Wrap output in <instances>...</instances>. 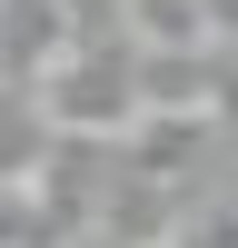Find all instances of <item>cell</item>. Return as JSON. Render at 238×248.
I'll list each match as a JSON object with an SVG mask.
<instances>
[{"instance_id":"cell-1","label":"cell","mask_w":238,"mask_h":248,"mask_svg":"<svg viewBox=\"0 0 238 248\" xmlns=\"http://www.w3.org/2000/svg\"><path fill=\"white\" fill-rule=\"evenodd\" d=\"M139 50H149V40H129V50H70V60H60V70H50V109H60V129H109V139H129L139 119H149Z\"/></svg>"}]
</instances>
